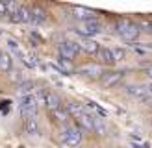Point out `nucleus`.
I'll return each instance as SVG.
<instances>
[{"label": "nucleus", "mask_w": 152, "mask_h": 148, "mask_svg": "<svg viewBox=\"0 0 152 148\" xmlns=\"http://www.w3.org/2000/svg\"><path fill=\"white\" fill-rule=\"evenodd\" d=\"M111 54H113V59H115V61H123L124 59V50L123 48H113Z\"/></svg>", "instance_id": "412c9836"}, {"label": "nucleus", "mask_w": 152, "mask_h": 148, "mask_svg": "<svg viewBox=\"0 0 152 148\" xmlns=\"http://www.w3.org/2000/svg\"><path fill=\"white\" fill-rule=\"evenodd\" d=\"M117 32L124 41H135L137 35L141 33V28H139V24L132 22L130 19H119L117 20Z\"/></svg>", "instance_id": "f257e3e1"}, {"label": "nucleus", "mask_w": 152, "mask_h": 148, "mask_svg": "<svg viewBox=\"0 0 152 148\" xmlns=\"http://www.w3.org/2000/svg\"><path fill=\"white\" fill-rule=\"evenodd\" d=\"M32 89H34V83L32 81H22V83L17 87V93L20 96H26V94H32Z\"/></svg>", "instance_id": "f3484780"}, {"label": "nucleus", "mask_w": 152, "mask_h": 148, "mask_svg": "<svg viewBox=\"0 0 152 148\" xmlns=\"http://www.w3.org/2000/svg\"><path fill=\"white\" fill-rule=\"evenodd\" d=\"M72 13H74V17H76V19H82L83 22L96 20V17H95V11L87 9V7H80V6H76V7H72Z\"/></svg>", "instance_id": "423d86ee"}, {"label": "nucleus", "mask_w": 152, "mask_h": 148, "mask_svg": "<svg viewBox=\"0 0 152 148\" xmlns=\"http://www.w3.org/2000/svg\"><path fill=\"white\" fill-rule=\"evenodd\" d=\"M59 137H61V143H65L67 146H76V144H80V141H82V128L78 124L67 126V128L61 130Z\"/></svg>", "instance_id": "f03ea898"}, {"label": "nucleus", "mask_w": 152, "mask_h": 148, "mask_svg": "<svg viewBox=\"0 0 152 148\" xmlns=\"http://www.w3.org/2000/svg\"><path fill=\"white\" fill-rule=\"evenodd\" d=\"M34 98H35V102H39V104H45V98H47V93H45L43 89H37V93L34 94Z\"/></svg>", "instance_id": "4be33fe9"}, {"label": "nucleus", "mask_w": 152, "mask_h": 148, "mask_svg": "<svg viewBox=\"0 0 152 148\" xmlns=\"http://www.w3.org/2000/svg\"><path fill=\"white\" fill-rule=\"evenodd\" d=\"M7 15V2H0V17Z\"/></svg>", "instance_id": "b1692460"}, {"label": "nucleus", "mask_w": 152, "mask_h": 148, "mask_svg": "<svg viewBox=\"0 0 152 148\" xmlns=\"http://www.w3.org/2000/svg\"><path fill=\"white\" fill-rule=\"evenodd\" d=\"M52 115H54V118H56L58 122H67V120H69V113H67V111H63L61 107L56 109V111H52Z\"/></svg>", "instance_id": "aec40b11"}, {"label": "nucleus", "mask_w": 152, "mask_h": 148, "mask_svg": "<svg viewBox=\"0 0 152 148\" xmlns=\"http://www.w3.org/2000/svg\"><path fill=\"white\" fill-rule=\"evenodd\" d=\"M47 20V15H45L43 9H39V7H34L32 9V24H41V22Z\"/></svg>", "instance_id": "dca6fc26"}, {"label": "nucleus", "mask_w": 152, "mask_h": 148, "mask_svg": "<svg viewBox=\"0 0 152 148\" xmlns=\"http://www.w3.org/2000/svg\"><path fill=\"white\" fill-rule=\"evenodd\" d=\"M130 143H132L134 148H152L148 143H145V141H143L141 137H137V135H132L130 137Z\"/></svg>", "instance_id": "6ab92c4d"}, {"label": "nucleus", "mask_w": 152, "mask_h": 148, "mask_svg": "<svg viewBox=\"0 0 152 148\" xmlns=\"http://www.w3.org/2000/svg\"><path fill=\"white\" fill-rule=\"evenodd\" d=\"M147 74H148V76H152V67H150V69L147 70Z\"/></svg>", "instance_id": "393cba45"}, {"label": "nucleus", "mask_w": 152, "mask_h": 148, "mask_svg": "<svg viewBox=\"0 0 152 148\" xmlns=\"http://www.w3.org/2000/svg\"><path fill=\"white\" fill-rule=\"evenodd\" d=\"M74 32L78 33V35H82L83 39H91V35L100 33L102 30H100V24H98L96 20H89V22H83V24L80 28H76Z\"/></svg>", "instance_id": "20e7f679"}, {"label": "nucleus", "mask_w": 152, "mask_h": 148, "mask_svg": "<svg viewBox=\"0 0 152 148\" xmlns=\"http://www.w3.org/2000/svg\"><path fill=\"white\" fill-rule=\"evenodd\" d=\"M13 69V59L10 54H6V52H2V57H0V70L2 72H11Z\"/></svg>", "instance_id": "4468645a"}, {"label": "nucleus", "mask_w": 152, "mask_h": 148, "mask_svg": "<svg viewBox=\"0 0 152 148\" xmlns=\"http://www.w3.org/2000/svg\"><path fill=\"white\" fill-rule=\"evenodd\" d=\"M121 78H123V72H110V74H106V76H104L102 85L104 87H111V85H115Z\"/></svg>", "instance_id": "f8f14e48"}, {"label": "nucleus", "mask_w": 152, "mask_h": 148, "mask_svg": "<svg viewBox=\"0 0 152 148\" xmlns=\"http://www.w3.org/2000/svg\"><path fill=\"white\" fill-rule=\"evenodd\" d=\"M96 57H98V61L104 63V65H113V63H115L113 54H111V48H106V46L96 52Z\"/></svg>", "instance_id": "1a4fd4ad"}, {"label": "nucleus", "mask_w": 152, "mask_h": 148, "mask_svg": "<svg viewBox=\"0 0 152 148\" xmlns=\"http://www.w3.org/2000/svg\"><path fill=\"white\" fill-rule=\"evenodd\" d=\"M148 93H150V94H152V83H150V85H148Z\"/></svg>", "instance_id": "a878e982"}, {"label": "nucleus", "mask_w": 152, "mask_h": 148, "mask_svg": "<svg viewBox=\"0 0 152 148\" xmlns=\"http://www.w3.org/2000/svg\"><path fill=\"white\" fill-rule=\"evenodd\" d=\"M78 52H80V44L76 41H63V43H59V56H61L63 59H69V61H71Z\"/></svg>", "instance_id": "39448f33"}, {"label": "nucleus", "mask_w": 152, "mask_h": 148, "mask_svg": "<svg viewBox=\"0 0 152 148\" xmlns=\"http://www.w3.org/2000/svg\"><path fill=\"white\" fill-rule=\"evenodd\" d=\"M45 106H47V109H50V111H56V109L61 107V100H59V96L56 93H47Z\"/></svg>", "instance_id": "0eeeda50"}, {"label": "nucleus", "mask_w": 152, "mask_h": 148, "mask_svg": "<svg viewBox=\"0 0 152 148\" xmlns=\"http://www.w3.org/2000/svg\"><path fill=\"white\" fill-rule=\"evenodd\" d=\"M76 124L80 126L82 130H93V117L91 115H87V113H83V115H80L78 118H76Z\"/></svg>", "instance_id": "9b49d317"}, {"label": "nucleus", "mask_w": 152, "mask_h": 148, "mask_svg": "<svg viewBox=\"0 0 152 148\" xmlns=\"http://www.w3.org/2000/svg\"><path fill=\"white\" fill-rule=\"evenodd\" d=\"M78 72L80 74H86V76H100V74H102V67L100 65L87 63V65H82L80 69H78Z\"/></svg>", "instance_id": "6e6552de"}, {"label": "nucleus", "mask_w": 152, "mask_h": 148, "mask_svg": "<svg viewBox=\"0 0 152 148\" xmlns=\"http://www.w3.org/2000/svg\"><path fill=\"white\" fill-rule=\"evenodd\" d=\"M67 113H71L74 118H78L80 115H83L86 113V109H83L80 104H74V102H71V104H67Z\"/></svg>", "instance_id": "2eb2a0df"}, {"label": "nucleus", "mask_w": 152, "mask_h": 148, "mask_svg": "<svg viewBox=\"0 0 152 148\" xmlns=\"http://www.w3.org/2000/svg\"><path fill=\"white\" fill-rule=\"evenodd\" d=\"M24 130L28 135H39V124L35 118H26L24 120Z\"/></svg>", "instance_id": "ddd939ff"}, {"label": "nucleus", "mask_w": 152, "mask_h": 148, "mask_svg": "<svg viewBox=\"0 0 152 148\" xmlns=\"http://www.w3.org/2000/svg\"><path fill=\"white\" fill-rule=\"evenodd\" d=\"M19 109L24 118H35L37 115V102L34 98V94H26V96H19Z\"/></svg>", "instance_id": "7ed1b4c3"}, {"label": "nucleus", "mask_w": 152, "mask_h": 148, "mask_svg": "<svg viewBox=\"0 0 152 148\" xmlns=\"http://www.w3.org/2000/svg\"><path fill=\"white\" fill-rule=\"evenodd\" d=\"M93 130L98 133V135H106V126H104V122H102V118L93 117Z\"/></svg>", "instance_id": "a211bd4d"}, {"label": "nucleus", "mask_w": 152, "mask_h": 148, "mask_svg": "<svg viewBox=\"0 0 152 148\" xmlns=\"http://www.w3.org/2000/svg\"><path fill=\"white\" fill-rule=\"evenodd\" d=\"M87 106H89L91 109H95V111H96V113H98V115H100V117H106V111H104L102 107H98V106H96V104H95V102H87Z\"/></svg>", "instance_id": "5701e85b"}, {"label": "nucleus", "mask_w": 152, "mask_h": 148, "mask_svg": "<svg viewBox=\"0 0 152 148\" xmlns=\"http://www.w3.org/2000/svg\"><path fill=\"white\" fill-rule=\"evenodd\" d=\"M0 57H2V52H0Z\"/></svg>", "instance_id": "bb28decb"}, {"label": "nucleus", "mask_w": 152, "mask_h": 148, "mask_svg": "<svg viewBox=\"0 0 152 148\" xmlns=\"http://www.w3.org/2000/svg\"><path fill=\"white\" fill-rule=\"evenodd\" d=\"M78 44H80V50H86V52H89V54H95V56H96V52L100 50L98 43L93 41V39H82Z\"/></svg>", "instance_id": "9d476101"}]
</instances>
